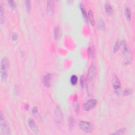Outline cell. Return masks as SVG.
<instances>
[{
  "label": "cell",
  "mask_w": 135,
  "mask_h": 135,
  "mask_svg": "<svg viewBox=\"0 0 135 135\" xmlns=\"http://www.w3.org/2000/svg\"><path fill=\"white\" fill-rule=\"evenodd\" d=\"M80 10L81 11V12H82V16L83 17V19L85 21H86L87 20V14L86 13V10H85L84 6L82 4V3L80 4Z\"/></svg>",
  "instance_id": "obj_19"
},
{
  "label": "cell",
  "mask_w": 135,
  "mask_h": 135,
  "mask_svg": "<svg viewBox=\"0 0 135 135\" xmlns=\"http://www.w3.org/2000/svg\"><path fill=\"white\" fill-rule=\"evenodd\" d=\"M4 22V11L2 3L0 4V24L1 25Z\"/></svg>",
  "instance_id": "obj_12"
},
{
  "label": "cell",
  "mask_w": 135,
  "mask_h": 135,
  "mask_svg": "<svg viewBox=\"0 0 135 135\" xmlns=\"http://www.w3.org/2000/svg\"><path fill=\"white\" fill-rule=\"evenodd\" d=\"M38 108L37 107H34L32 109V113L33 114L35 115L38 114Z\"/></svg>",
  "instance_id": "obj_29"
},
{
  "label": "cell",
  "mask_w": 135,
  "mask_h": 135,
  "mask_svg": "<svg viewBox=\"0 0 135 135\" xmlns=\"http://www.w3.org/2000/svg\"><path fill=\"white\" fill-rule=\"evenodd\" d=\"M80 86L82 88H83L84 86V77L83 76H81V77H80Z\"/></svg>",
  "instance_id": "obj_27"
},
{
  "label": "cell",
  "mask_w": 135,
  "mask_h": 135,
  "mask_svg": "<svg viewBox=\"0 0 135 135\" xmlns=\"http://www.w3.org/2000/svg\"><path fill=\"white\" fill-rule=\"evenodd\" d=\"M72 105H73V108L74 112L77 113V114H78L79 112V102H78L77 95H75V97H74L73 102H72Z\"/></svg>",
  "instance_id": "obj_11"
},
{
  "label": "cell",
  "mask_w": 135,
  "mask_h": 135,
  "mask_svg": "<svg viewBox=\"0 0 135 135\" xmlns=\"http://www.w3.org/2000/svg\"><path fill=\"white\" fill-rule=\"evenodd\" d=\"M125 15L126 16V19L128 21H130L131 18V12L130 8L129 7L126 6L125 9Z\"/></svg>",
  "instance_id": "obj_15"
},
{
  "label": "cell",
  "mask_w": 135,
  "mask_h": 135,
  "mask_svg": "<svg viewBox=\"0 0 135 135\" xmlns=\"http://www.w3.org/2000/svg\"><path fill=\"white\" fill-rule=\"evenodd\" d=\"M9 68V60L7 58L4 57L2 59L1 63V78L3 82L5 81L8 78Z\"/></svg>",
  "instance_id": "obj_4"
},
{
  "label": "cell",
  "mask_w": 135,
  "mask_h": 135,
  "mask_svg": "<svg viewBox=\"0 0 135 135\" xmlns=\"http://www.w3.org/2000/svg\"><path fill=\"white\" fill-rule=\"evenodd\" d=\"M79 126L81 130L86 133H91L94 130L93 125L86 121H81L79 123Z\"/></svg>",
  "instance_id": "obj_5"
},
{
  "label": "cell",
  "mask_w": 135,
  "mask_h": 135,
  "mask_svg": "<svg viewBox=\"0 0 135 135\" xmlns=\"http://www.w3.org/2000/svg\"><path fill=\"white\" fill-rule=\"evenodd\" d=\"M74 119L72 116L69 117V128L70 129H72L74 127Z\"/></svg>",
  "instance_id": "obj_24"
},
{
  "label": "cell",
  "mask_w": 135,
  "mask_h": 135,
  "mask_svg": "<svg viewBox=\"0 0 135 135\" xmlns=\"http://www.w3.org/2000/svg\"><path fill=\"white\" fill-rule=\"evenodd\" d=\"M7 2H8L10 6H11V8L12 9H14L16 7L15 2L14 1H12V0H9V1H8Z\"/></svg>",
  "instance_id": "obj_26"
},
{
  "label": "cell",
  "mask_w": 135,
  "mask_h": 135,
  "mask_svg": "<svg viewBox=\"0 0 135 135\" xmlns=\"http://www.w3.org/2000/svg\"><path fill=\"white\" fill-rule=\"evenodd\" d=\"M27 123L29 125L30 128L31 130L32 131V132L34 133L37 134L39 132V129L38 126L37 125L36 122H35V121L32 118H29L27 120Z\"/></svg>",
  "instance_id": "obj_9"
},
{
  "label": "cell",
  "mask_w": 135,
  "mask_h": 135,
  "mask_svg": "<svg viewBox=\"0 0 135 135\" xmlns=\"http://www.w3.org/2000/svg\"><path fill=\"white\" fill-rule=\"evenodd\" d=\"M121 45H122V42L120 41V40H117L113 48V53H116V52H117V51L119 50Z\"/></svg>",
  "instance_id": "obj_16"
},
{
  "label": "cell",
  "mask_w": 135,
  "mask_h": 135,
  "mask_svg": "<svg viewBox=\"0 0 135 135\" xmlns=\"http://www.w3.org/2000/svg\"><path fill=\"white\" fill-rule=\"evenodd\" d=\"M54 35L56 40H59L61 35V31L59 27H56L54 30Z\"/></svg>",
  "instance_id": "obj_17"
},
{
  "label": "cell",
  "mask_w": 135,
  "mask_h": 135,
  "mask_svg": "<svg viewBox=\"0 0 135 135\" xmlns=\"http://www.w3.org/2000/svg\"><path fill=\"white\" fill-rule=\"evenodd\" d=\"M24 2H25V5H26L27 11L28 12H30L31 10V1H26Z\"/></svg>",
  "instance_id": "obj_22"
},
{
  "label": "cell",
  "mask_w": 135,
  "mask_h": 135,
  "mask_svg": "<svg viewBox=\"0 0 135 135\" xmlns=\"http://www.w3.org/2000/svg\"><path fill=\"white\" fill-rule=\"evenodd\" d=\"M52 79V75L51 73H48L46 74L43 78V85L47 88L50 87L51 83V80Z\"/></svg>",
  "instance_id": "obj_10"
},
{
  "label": "cell",
  "mask_w": 135,
  "mask_h": 135,
  "mask_svg": "<svg viewBox=\"0 0 135 135\" xmlns=\"http://www.w3.org/2000/svg\"><path fill=\"white\" fill-rule=\"evenodd\" d=\"M77 81H78V78L77 76L76 75H72L70 78V82L71 83V84L73 85H76L77 83Z\"/></svg>",
  "instance_id": "obj_21"
},
{
  "label": "cell",
  "mask_w": 135,
  "mask_h": 135,
  "mask_svg": "<svg viewBox=\"0 0 135 135\" xmlns=\"http://www.w3.org/2000/svg\"><path fill=\"white\" fill-rule=\"evenodd\" d=\"M122 53L126 64H130L133 61V54L128 44L125 41L122 43Z\"/></svg>",
  "instance_id": "obj_3"
},
{
  "label": "cell",
  "mask_w": 135,
  "mask_h": 135,
  "mask_svg": "<svg viewBox=\"0 0 135 135\" xmlns=\"http://www.w3.org/2000/svg\"><path fill=\"white\" fill-rule=\"evenodd\" d=\"M126 129L125 128H121L118 130H117L115 133H113V135H124L126 132Z\"/></svg>",
  "instance_id": "obj_23"
},
{
  "label": "cell",
  "mask_w": 135,
  "mask_h": 135,
  "mask_svg": "<svg viewBox=\"0 0 135 135\" xmlns=\"http://www.w3.org/2000/svg\"><path fill=\"white\" fill-rule=\"evenodd\" d=\"M87 18L89 19V22H90V24H91V26L94 27L95 24V22H94V19L93 13H92V12L91 10L89 11L88 13Z\"/></svg>",
  "instance_id": "obj_13"
},
{
  "label": "cell",
  "mask_w": 135,
  "mask_h": 135,
  "mask_svg": "<svg viewBox=\"0 0 135 135\" xmlns=\"http://www.w3.org/2000/svg\"><path fill=\"white\" fill-rule=\"evenodd\" d=\"M131 92H132V90L130 89V88H126V89L123 91V95L125 96H128V95H130Z\"/></svg>",
  "instance_id": "obj_25"
},
{
  "label": "cell",
  "mask_w": 135,
  "mask_h": 135,
  "mask_svg": "<svg viewBox=\"0 0 135 135\" xmlns=\"http://www.w3.org/2000/svg\"><path fill=\"white\" fill-rule=\"evenodd\" d=\"M47 11L50 14H52L53 12V1H48L47 3Z\"/></svg>",
  "instance_id": "obj_18"
},
{
  "label": "cell",
  "mask_w": 135,
  "mask_h": 135,
  "mask_svg": "<svg viewBox=\"0 0 135 135\" xmlns=\"http://www.w3.org/2000/svg\"><path fill=\"white\" fill-rule=\"evenodd\" d=\"M112 87L116 94L119 95L121 91V83L117 76H114L112 79Z\"/></svg>",
  "instance_id": "obj_6"
},
{
  "label": "cell",
  "mask_w": 135,
  "mask_h": 135,
  "mask_svg": "<svg viewBox=\"0 0 135 135\" xmlns=\"http://www.w3.org/2000/svg\"><path fill=\"white\" fill-rule=\"evenodd\" d=\"M97 75V69L96 67L93 63L90 66L89 69L88 70V73L87 78V89L88 92H90V89L92 88L95 80Z\"/></svg>",
  "instance_id": "obj_1"
},
{
  "label": "cell",
  "mask_w": 135,
  "mask_h": 135,
  "mask_svg": "<svg viewBox=\"0 0 135 135\" xmlns=\"http://www.w3.org/2000/svg\"><path fill=\"white\" fill-rule=\"evenodd\" d=\"M97 104V101L94 99H91L87 101L83 106V108L85 111H90V110L94 108Z\"/></svg>",
  "instance_id": "obj_7"
},
{
  "label": "cell",
  "mask_w": 135,
  "mask_h": 135,
  "mask_svg": "<svg viewBox=\"0 0 135 135\" xmlns=\"http://www.w3.org/2000/svg\"><path fill=\"white\" fill-rule=\"evenodd\" d=\"M105 10L109 15H111L113 13V10L112 6L109 3H106L105 5Z\"/></svg>",
  "instance_id": "obj_14"
},
{
  "label": "cell",
  "mask_w": 135,
  "mask_h": 135,
  "mask_svg": "<svg viewBox=\"0 0 135 135\" xmlns=\"http://www.w3.org/2000/svg\"><path fill=\"white\" fill-rule=\"evenodd\" d=\"M24 108H25V109L27 110L28 109V108H29V106H28L27 105H26L24 106Z\"/></svg>",
  "instance_id": "obj_30"
},
{
  "label": "cell",
  "mask_w": 135,
  "mask_h": 135,
  "mask_svg": "<svg viewBox=\"0 0 135 135\" xmlns=\"http://www.w3.org/2000/svg\"><path fill=\"white\" fill-rule=\"evenodd\" d=\"M54 116L55 117L56 121L58 123L61 122L63 121V115L62 111L61 110V109L59 107V106H57L55 109L54 110Z\"/></svg>",
  "instance_id": "obj_8"
},
{
  "label": "cell",
  "mask_w": 135,
  "mask_h": 135,
  "mask_svg": "<svg viewBox=\"0 0 135 135\" xmlns=\"http://www.w3.org/2000/svg\"><path fill=\"white\" fill-rule=\"evenodd\" d=\"M98 28V29L100 31H103L105 30V23L104 21H103L102 20H100V21H99Z\"/></svg>",
  "instance_id": "obj_20"
},
{
  "label": "cell",
  "mask_w": 135,
  "mask_h": 135,
  "mask_svg": "<svg viewBox=\"0 0 135 135\" xmlns=\"http://www.w3.org/2000/svg\"><path fill=\"white\" fill-rule=\"evenodd\" d=\"M11 38L13 41L17 40V39H18V34H17V33L16 32H13L12 33Z\"/></svg>",
  "instance_id": "obj_28"
},
{
  "label": "cell",
  "mask_w": 135,
  "mask_h": 135,
  "mask_svg": "<svg viewBox=\"0 0 135 135\" xmlns=\"http://www.w3.org/2000/svg\"><path fill=\"white\" fill-rule=\"evenodd\" d=\"M0 129L2 135H9L11 134L9 123L2 111L0 112Z\"/></svg>",
  "instance_id": "obj_2"
}]
</instances>
